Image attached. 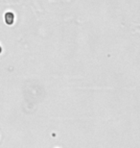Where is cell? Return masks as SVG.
Segmentation results:
<instances>
[{"label":"cell","instance_id":"6da1fadb","mask_svg":"<svg viewBox=\"0 0 140 148\" xmlns=\"http://www.w3.org/2000/svg\"><path fill=\"white\" fill-rule=\"evenodd\" d=\"M14 21V14L12 12H7L5 14V22L8 25H12Z\"/></svg>","mask_w":140,"mask_h":148}]
</instances>
